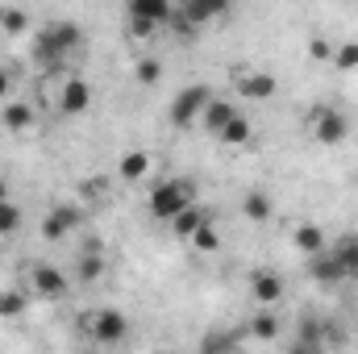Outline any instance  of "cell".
I'll use <instances>...</instances> for the list:
<instances>
[{
	"label": "cell",
	"mask_w": 358,
	"mask_h": 354,
	"mask_svg": "<svg viewBox=\"0 0 358 354\" xmlns=\"http://www.w3.org/2000/svg\"><path fill=\"white\" fill-rule=\"evenodd\" d=\"M80 46H84V29H80L76 21H55V25H46V29L34 38L29 59H34L38 71H55L59 63H67L71 55H80Z\"/></svg>",
	"instance_id": "6da1fadb"
},
{
	"label": "cell",
	"mask_w": 358,
	"mask_h": 354,
	"mask_svg": "<svg viewBox=\"0 0 358 354\" xmlns=\"http://www.w3.org/2000/svg\"><path fill=\"white\" fill-rule=\"evenodd\" d=\"M196 200V183L192 179H163V183H155L150 187V196H146V213L155 217V221H171L176 213H183L187 204Z\"/></svg>",
	"instance_id": "7a4b0ae2"
},
{
	"label": "cell",
	"mask_w": 358,
	"mask_h": 354,
	"mask_svg": "<svg viewBox=\"0 0 358 354\" xmlns=\"http://www.w3.org/2000/svg\"><path fill=\"white\" fill-rule=\"evenodd\" d=\"M229 8H234V0H176V13H171L167 25L176 29L179 38H192L208 21H221Z\"/></svg>",
	"instance_id": "3957f363"
},
{
	"label": "cell",
	"mask_w": 358,
	"mask_h": 354,
	"mask_svg": "<svg viewBox=\"0 0 358 354\" xmlns=\"http://www.w3.org/2000/svg\"><path fill=\"white\" fill-rule=\"evenodd\" d=\"M304 129H308L313 142H321V146H342V142L350 138V121H346V113L334 108V104H313V108L304 113Z\"/></svg>",
	"instance_id": "277c9868"
},
{
	"label": "cell",
	"mask_w": 358,
	"mask_h": 354,
	"mask_svg": "<svg viewBox=\"0 0 358 354\" xmlns=\"http://www.w3.org/2000/svg\"><path fill=\"white\" fill-rule=\"evenodd\" d=\"M80 321H84V330L96 346H121L129 338V317L121 309H92Z\"/></svg>",
	"instance_id": "5b68a950"
},
{
	"label": "cell",
	"mask_w": 358,
	"mask_h": 354,
	"mask_svg": "<svg viewBox=\"0 0 358 354\" xmlns=\"http://www.w3.org/2000/svg\"><path fill=\"white\" fill-rule=\"evenodd\" d=\"M125 13H129V34H134V38H150L159 25L171 21L176 0H129Z\"/></svg>",
	"instance_id": "8992f818"
},
{
	"label": "cell",
	"mask_w": 358,
	"mask_h": 354,
	"mask_svg": "<svg viewBox=\"0 0 358 354\" xmlns=\"http://www.w3.org/2000/svg\"><path fill=\"white\" fill-rule=\"evenodd\" d=\"M208 100H213V88H208V84H187V88L171 100V125H176V129L200 125V113L208 108Z\"/></svg>",
	"instance_id": "52a82bcc"
},
{
	"label": "cell",
	"mask_w": 358,
	"mask_h": 354,
	"mask_svg": "<svg viewBox=\"0 0 358 354\" xmlns=\"http://www.w3.org/2000/svg\"><path fill=\"white\" fill-rule=\"evenodd\" d=\"M25 292L34 300H63L71 292V279L59 271L55 263H34L29 267V279H25Z\"/></svg>",
	"instance_id": "ba28073f"
},
{
	"label": "cell",
	"mask_w": 358,
	"mask_h": 354,
	"mask_svg": "<svg viewBox=\"0 0 358 354\" xmlns=\"http://www.w3.org/2000/svg\"><path fill=\"white\" fill-rule=\"evenodd\" d=\"M80 221H84V208H80V204H55V208L42 217V238H46V242H63L71 229H80Z\"/></svg>",
	"instance_id": "9c48e42d"
},
{
	"label": "cell",
	"mask_w": 358,
	"mask_h": 354,
	"mask_svg": "<svg viewBox=\"0 0 358 354\" xmlns=\"http://www.w3.org/2000/svg\"><path fill=\"white\" fill-rule=\"evenodd\" d=\"M92 108V84L88 80H67L59 88V113L63 117H84Z\"/></svg>",
	"instance_id": "30bf717a"
},
{
	"label": "cell",
	"mask_w": 358,
	"mask_h": 354,
	"mask_svg": "<svg viewBox=\"0 0 358 354\" xmlns=\"http://www.w3.org/2000/svg\"><path fill=\"white\" fill-rule=\"evenodd\" d=\"M234 88H238V96H246V100H271L275 88H279V80L271 71H238L234 76Z\"/></svg>",
	"instance_id": "8fae6325"
},
{
	"label": "cell",
	"mask_w": 358,
	"mask_h": 354,
	"mask_svg": "<svg viewBox=\"0 0 358 354\" xmlns=\"http://www.w3.org/2000/svg\"><path fill=\"white\" fill-rule=\"evenodd\" d=\"M250 296H255L259 304H279V300H283V275L271 271V267L255 271V275H250Z\"/></svg>",
	"instance_id": "7c38bea8"
},
{
	"label": "cell",
	"mask_w": 358,
	"mask_h": 354,
	"mask_svg": "<svg viewBox=\"0 0 358 354\" xmlns=\"http://www.w3.org/2000/svg\"><path fill=\"white\" fill-rule=\"evenodd\" d=\"M329 255L342 267V279H346V283H358V229L346 234V238H338V242L329 246Z\"/></svg>",
	"instance_id": "4fadbf2b"
},
{
	"label": "cell",
	"mask_w": 358,
	"mask_h": 354,
	"mask_svg": "<svg viewBox=\"0 0 358 354\" xmlns=\"http://www.w3.org/2000/svg\"><path fill=\"white\" fill-rule=\"evenodd\" d=\"M34 121H38L34 104H25V100H4V108H0V125H4V129H13V134H25Z\"/></svg>",
	"instance_id": "5bb4252c"
},
{
	"label": "cell",
	"mask_w": 358,
	"mask_h": 354,
	"mask_svg": "<svg viewBox=\"0 0 358 354\" xmlns=\"http://www.w3.org/2000/svg\"><path fill=\"white\" fill-rule=\"evenodd\" d=\"M234 113H238V108H234V100H221V96H213V100H208V108L200 113V125H204V129L217 138V134L229 125V117H234Z\"/></svg>",
	"instance_id": "9a60e30c"
},
{
	"label": "cell",
	"mask_w": 358,
	"mask_h": 354,
	"mask_svg": "<svg viewBox=\"0 0 358 354\" xmlns=\"http://www.w3.org/2000/svg\"><path fill=\"white\" fill-rule=\"evenodd\" d=\"M204 221H213V213H208V208H200V204L192 200V204H187L183 213H176L167 225H171V234H176V238H192V234H196V225H204Z\"/></svg>",
	"instance_id": "2e32d148"
},
{
	"label": "cell",
	"mask_w": 358,
	"mask_h": 354,
	"mask_svg": "<svg viewBox=\"0 0 358 354\" xmlns=\"http://www.w3.org/2000/svg\"><path fill=\"white\" fill-rule=\"evenodd\" d=\"M308 275H313L317 283H346L338 259L329 255V246H325V250H317V255H308Z\"/></svg>",
	"instance_id": "e0dca14e"
},
{
	"label": "cell",
	"mask_w": 358,
	"mask_h": 354,
	"mask_svg": "<svg viewBox=\"0 0 358 354\" xmlns=\"http://www.w3.org/2000/svg\"><path fill=\"white\" fill-rule=\"evenodd\" d=\"M117 176L125 179V183H142V179L150 176V155L146 150H125L121 163H117Z\"/></svg>",
	"instance_id": "ac0fdd59"
},
{
	"label": "cell",
	"mask_w": 358,
	"mask_h": 354,
	"mask_svg": "<svg viewBox=\"0 0 358 354\" xmlns=\"http://www.w3.org/2000/svg\"><path fill=\"white\" fill-rule=\"evenodd\" d=\"M292 246L308 259V255H317V250H325V234H321V225H313V221H304V225H296L292 229Z\"/></svg>",
	"instance_id": "d6986e66"
},
{
	"label": "cell",
	"mask_w": 358,
	"mask_h": 354,
	"mask_svg": "<svg viewBox=\"0 0 358 354\" xmlns=\"http://www.w3.org/2000/svg\"><path fill=\"white\" fill-rule=\"evenodd\" d=\"M259 342H275L279 338V313H275V304H263L255 317H250V325H246Z\"/></svg>",
	"instance_id": "ffe728a7"
},
{
	"label": "cell",
	"mask_w": 358,
	"mask_h": 354,
	"mask_svg": "<svg viewBox=\"0 0 358 354\" xmlns=\"http://www.w3.org/2000/svg\"><path fill=\"white\" fill-rule=\"evenodd\" d=\"M217 138H221L225 146H246V142L255 138V125H250V121H246L242 113H234V117H229V125H225V129H221Z\"/></svg>",
	"instance_id": "44dd1931"
},
{
	"label": "cell",
	"mask_w": 358,
	"mask_h": 354,
	"mask_svg": "<svg viewBox=\"0 0 358 354\" xmlns=\"http://www.w3.org/2000/svg\"><path fill=\"white\" fill-rule=\"evenodd\" d=\"M242 213H246V221H271L275 204H271L267 192H246L242 196Z\"/></svg>",
	"instance_id": "7402d4cb"
},
{
	"label": "cell",
	"mask_w": 358,
	"mask_h": 354,
	"mask_svg": "<svg viewBox=\"0 0 358 354\" xmlns=\"http://www.w3.org/2000/svg\"><path fill=\"white\" fill-rule=\"evenodd\" d=\"M187 242H192V250H200V255H213V250L221 246V234H217V225H213V221H204V225H196V234H192Z\"/></svg>",
	"instance_id": "603a6c76"
},
{
	"label": "cell",
	"mask_w": 358,
	"mask_h": 354,
	"mask_svg": "<svg viewBox=\"0 0 358 354\" xmlns=\"http://www.w3.org/2000/svg\"><path fill=\"white\" fill-rule=\"evenodd\" d=\"M325 338H321V321H300V338L292 342V351H321Z\"/></svg>",
	"instance_id": "cb8c5ba5"
},
{
	"label": "cell",
	"mask_w": 358,
	"mask_h": 354,
	"mask_svg": "<svg viewBox=\"0 0 358 354\" xmlns=\"http://www.w3.org/2000/svg\"><path fill=\"white\" fill-rule=\"evenodd\" d=\"M25 300H29V292L4 288V292H0V317H4V321H8V317H21V313H25Z\"/></svg>",
	"instance_id": "d4e9b609"
},
{
	"label": "cell",
	"mask_w": 358,
	"mask_h": 354,
	"mask_svg": "<svg viewBox=\"0 0 358 354\" xmlns=\"http://www.w3.org/2000/svg\"><path fill=\"white\" fill-rule=\"evenodd\" d=\"M100 271H104V259H100V250H88V255H80V263H76V275H80V283H92V279H100Z\"/></svg>",
	"instance_id": "484cf974"
},
{
	"label": "cell",
	"mask_w": 358,
	"mask_h": 354,
	"mask_svg": "<svg viewBox=\"0 0 358 354\" xmlns=\"http://www.w3.org/2000/svg\"><path fill=\"white\" fill-rule=\"evenodd\" d=\"M338 71H355L358 67V42H342V46H334V59H329Z\"/></svg>",
	"instance_id": "4316f807"
},
{
	"label": "cell",
	"mask_w": 358,
	"mask_h": 354,
	"mask_svg": "<svg viewBox=\"0 0 358 354\" xmlns=\"http://www.w3.org/2000/svg\"><path fill=\"white\" fill-rule=\"evenodd\" d=\"M134 76H138V84H159L163 80V63L159 59H138V67H134Z\"/></svg>",
	"instance_id": "83f0119b"
},
{
	"label": "cell",
	"mask_w": 358,
	"mask_h": 354,
	"mask_svg": "<svg viewBox=\"0 0 358 354\" xmlns=\"http://www.w3.org/2000/svg\"><path fill=\"white\" fill-rule=\"evenodd\" d=\"M21 229V208L13 204V200H4L0 204V238H8V234H17Z\"/></svg>",
	"instance_id": "f1b7e54d"
},
{
	"label": "cell",
	"mask_w": 358,
	"mask_h": 354,
	"mask_svg": "<svg viewBox=\"0 0 358 354\" xmlns=\"http://www.w3.org/2000/svg\"><path fill=\"white\" fill-rule=\"evenodd\" d=\"M25 25H29L25 8H4V21H0V29H4V34H21Z\"/></svg>",
	"instance_id": "f546056e"
},
{
	"label": "cell",
	"mask_w": 358,
	"mask_h": 354,
	"mask_svg": "<svg viewBox=\"0 0 358 354\" xmlns=\"http://www.w3.org/2000/svg\"><path fill=\"white\" fill-rule=\"evenodd\" d=\"M308 59H313V63H329V59H334V46H329L325 38H308Z\"/></svg>",
	"instance_id": "4dcf8cb0"
},
{
	"label": "cell",
	"mask_w": 358,
	"mask_h": 354,
	"mask_svg": "<svg viewBox=\"0 0 358 354\" xmlns=\"http://www.w3.org/2000/svg\"><path fill=\"white\" fill-rule=\"evenodd\" d=\"M200 346H204V351H234V346H238V334H208Z\"/></svg>",
	"instance_id": "1f68e13d"
},
{
	"label": "cell",
	"mask_w": 358,
	"mask_h": 354,
	"mask_svg": "<svg viewBox=\"0 0 358 354\" xmlns=\"http://www.w3.org/2000/svg\"><path fill=\"white\" fill-rule=\"evenodd\" d=\"M104 187H108V179H88V183H84V196H88V200H100Z\"/></svg>",
	"instance_id": "d6a6232c"
},
{
	"label": "cell",
	"mask_w": 358,
	"mask_h": 354,
	"mask_svg": "<svg viewBox=\"0 0 358 354\" xmlns=\"http://www.w3.org/2000/svg\"><path fill=\"white\" fill-rule=\"evenodd\" d=\"M8 96H13V76L0 67V100H8Z\"/></svg>",
	"instance_id": "836d02e7"
},
{
	"label": "cell",
	"mask_w": 358,
	"mask_h": 354,
	"mask_svg": "<svg viewBox=\"0 0 358 354\" xmlns=\"http://www.w3.org/2000/svg\"><path fill=\"white\" fill-rule=\"evenodd\" d=\"M4 200H8V183L0 179V204H4Z\"/></svg>",
	"instance_id": "e575fe53"
},
{
	"label": "cell",
	"mask_w": 358,
	"mask_h": 354,
	"mask_svg": "<svg viewBox=\"0 0 358 354\" xmlns=\"http://www.w3.org/2000/svg\"><path fill=\"white\" fill-rule=\"evenodd\" d=\"M0 21H4V4H0Z\"/></svg>",
	"instance_id": "d590c367"
}]
</instances>
